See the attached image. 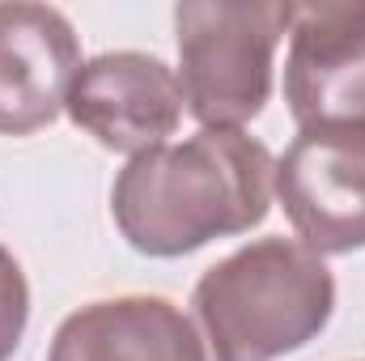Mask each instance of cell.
<instances>
[{
  "mask_svg": "<svg viewBox=\"0 0 365 361\" xmlns=\"http://www.w3.org/2000/svg\"><path fill=\"white\" fill-rule=\"evenodd\" d=\"M276 162L247 132L200 128L182 145L128 158L110 191V213L128 247L179 260L212 238L264 225L272 208Z\"/></svg>",
  "mask_w": 365,
  "mask_h": 361,
  "instance_id": "1",
  "label": "cell"
},
{
  "mask_svg": "<svg viewBox=\"0 0 365 361\" xmlns=\"http://www.w3.org/2000/svg\"><path fill=\"white\" fill-rule=\"evenodd\" d=\"M191 306L208 361H276L331 323L336 276L302 243L259 238L204 272Z\"/></svg>",
  "mask_w": 365,
  "mask_h": 361,
  "instance_id": "2",
  "label": "cell"
},
{
  "mask_svg": "<svg viewBox=\"0 0 365 361\" xmlns=\"http://www.w3.org/2000/svg\"><path fill=\"white\" fill-rule=\"evenodd\" d=\"M293 4L276 0H187L175 9L179 86L204 128L242 132L272 98V60Z\"/></svg>",
  "mask_w": 365,
  "mask_h": 361,
  "instance_id": "3",
  "label": "cell"
},
{
  "mask_svg": "<svg viewBox=\"0 0 365 361\" xmlns=\"http://www.w3.org/2000/svg\"><path fill=\"white\" fill-rule=\"evenodd\" d=\"M272 191L306 251L365 247V128H302L276 162Z\"/></svg>",
  "mask_w": 365,
  "mask_h": 361,
  "instance_id": "4",
  "label": "cell"
},
{
  "mask_svg": "<svg viewBox=\"0 0 365 361\" xmlns=\"http://www.w3.org/2000/svg\"><path fill=\"white\" fill-rule=\"evenodd\" d=\"M284 102L302 128H365V4H293Z\"/></svg>",
  "mask_w": 365,
  "mask_h": 361,
  "instance_id": "5",
  "label": "cell"
},
{
  "mask_svg": "<svg viewBox=\"0 0 365 361\" xmlns=\"http://www.w3.org/2000/svg\"><path fill=\"white\" fill-rule=\"evenodd\" d=\"M64 111L102 149L136 158L179 132L182 86L179 73L149 51H102L81 64Z\"/></svg>",
  "mask_w": 365,
  "mask_h": 361,
  "instance_id": "6",
  "label": "cell"
},
{
  "mask_svg": "<svg viewBox=\"0 0 365 361\" xmlns=\"http://www.w3.org/2000/svg\"><path fill=\"white\" fill-rule=\"evenodd\" d=\"M81 73L73 21L51 4H0V136H30L64 111Z\"/></svg>",
  "mask_w": 365,
  "mask_h": 361,
  "instance_id": "7",
  "label": "cell"
},
{
  "mask_svg": "<svg viewBox=\"0 0 365 361\" xmlns=\"http://www.w3.org/2000/svg\"><path fill=\"white\" fill-rule=\"evenodd\" d=\"M47 361H208L204 336L170 298L123 293L98 298L73 310L56 336Z\"/></svg>",
  "mask_w": 365,
  "mask_h": 361,
  "instance_id": "8",
  "label": "cell"
},
{
  "mask_svg": "<svg viewBox=\"0 0 365 361\" xmlns=\"http://www.w3.org/2000/svg\"><path fill=\"white\" fill-rule=\"evenodd\" d=\"M30 323V285L17 255L0 243V361H13Z\"/></svg>",
  "mask_w": 365,
  "mask_h": 361,
  "instance_id": "9",
  "label": "cell"
}]
</instances>
